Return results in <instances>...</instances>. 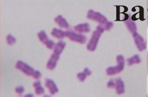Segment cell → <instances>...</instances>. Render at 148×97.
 <instances>
[{"mask_svg": "<svg viewBox=\"0 0 148 97\" xmlns=\"http://www.w3.org/2000/svg\"><path fill=\"white\" fill-rule=\"evenodd\" d=\"M105 32L103 26L101 25L96 26V29L93 32L91 38L90 39L87 45V49L90 52H94L97 48L99 39L102 33Z\"/></svg>", "mask_w": 148, "mask_h": 97, "instance_id": "cell-1", "label": "cell"}, {"mask_svg": "<svg viewBox=\"0 0 148 97\" xmlns=\"http://www.w3.org/2000/svg\"><path fill=\"white\" fill-rule=\"evenodd\" d=\"M117 65L115 66H110L106 70V75L108 76H113L122 72L125 66V59L122 55L116 56Z\"/></svg>", "mask_w": 148, "mask_h": 97, "instance_id": "cell-2", "label": "cell"}, {"mask_svg": "<svg viewBox=\"0 0 148 97\" xmlns=\"http://www.w3.org/2000/svg\"><path fill=\"white\" fill-rule=\"evenodd\" d=\"M87 18L89 20H91L95 21L97 23H99V24L102 26L105 25L108 22L107 18L105 15H102L99 12L94 11L93 9H89L88 11L87 15Z\"/></svg>", "mask_w": 148, "mask_h": 97, "instance_id": "cell-3", "label": "cell"}, {"mask_svg": "<svg viewBox=\"0 0 148 97\" xmlns=\"http://www.w3.org/2000/svg\"><path fill=\"white\" fill-rule=\"evenodd\" d=\"M66 37H68L70 41L79 43L80 44H84L86 43L87 39V37L80 33H76L71 31H67L65 32Z\"/></svg>", "mask_w": 148, "mask_h": 97, "instance_id": "cell-4", "label": "cell"}, {"mask_svg": "<svg viewBox=\"0 0 148 97\" xmlns=\"http://www.w3.org/2000/svg\"><path fill=\"white\" fill-rule=\"evenodd\" d=\"M15 67L16 69L20 70V71H21L22 73H24L25 75L29 76H32L34 72L35 71L31 66H30L27 64H26L25 62L22 61H18L16 62Z\"/></svg>", "mask_w": 148, "mask_h": 97, "instance_id": "cell-5", "label": "cell"}, {"mask_svg": "<svg viewBox=\"0 0 148 97\" xmlns=\"http://www.w3.org/2000/svg\"><path fill=\"white\" fill-rule=\"evenodd\" d=\"M132 36L137 49L139 50L140 52H143L144 50H146V42L143 37L142 35H140L139 33H138L137 32L132 34Z\"/></svg>", "mask_w": 148, "mask_h": 97, "instance_id": "cell-6", "label": "cell"}, {"mask_svg": "<svg viewBox=\"0 0 148 97\" xmlns=\"http://www.w3.org/2000/svg\"><path fill=\"white\" fill-rule=\"evenodd\" d=\"M45 86L48 89L51 95H54L58 92V86L55 84V81L51 79H46L45 80Z\"/></svg>", "mask_w": 148, "mask_h": 97, "instance_id": "cell-7", "label": "cell"}, {"mask_svg": "<svg viewBox=\"0 0 148 97\" xmlns=\"http://www.w3.org/2000/svg\"><path fill=\"white\" fill-rule=\"evenodd\" d=\"M59 59H60L59 55H57L55 54V53H53L51 57H50L49 59L48 60V62H47V64H46L47 69H48L49 70H53L55 69L56 67L57 62H58Z\"/></svg>", "mask_w": 148, "mask_h": 97, "instance_id": "cell-8", "label": "cell"}, {"mask_svg": "<svg viewBox=\"0 0 148 97\" xmlns=\"http://www.w3.org/2000/svg\"><path fill=\"white\" fill-rule=\"evenodd\" d=\"M74 30H75V32L80 33H88L90 31V27L89 23H84L75 25L74 26Z\"/></svg>", "mask_w": 148, "mask_h": 97, "instance_id": "cell-9", "label": "cell"}, {"mask_svg": "<svg viewBox=\"0 0 148 97\" xmlns=\"http://www.w3.org/2000/svg\"><path fill=\"white\" fill-rule=\"evenodd\" d=\"M115 90L118 95H122L125 93V85L124 82L121 78L115 79Z\"/></svg>", "mask_w": 148, "mask_h": 97, "instance_id": "cell-10", "label": "cell"}, {"mask_svg": "<svg viewBox=\"0 0 148 97\" xmlns=\"http://www.w3.org/2000/svg\"><path fill=\"white\" fill-rule=\"evenodd\" d=\"M125 24L127 26V29L129 30L130 33H132V34L137 32V25L130 17L127 18L126 20H125Z\"/></svg>", "mask_w": 148, "mask_h": 97, "instance_id": "cell-11", "label": "cell"}, {"mask_svg": "<svg viewBox=\"0 0 148 97\" xmlns=\"http://www.w3.org/2000/svg\"><path fill=\"white\" fill-rule=\"evenodd\" d=\"M55 22L56 24L59 25L60 27L63 28H68L69 27V24L66 20L62 15H58L55 18Z\"/></svg>", "mask_w": 148, "mask_h": 97, "instance_id": "cell-12", "label": "cell"}, {"mask_svg": "<svg viewBox=\"0 0 148 97\" xmlns=\"http://www.w3.org/2000/svg\"><path fill=\"white\" fill-rule=\"evenodd\" d=\"M66 46V43L65 42H63L62 41H59L58 43L55 45V48L53 49V53L55 54L60 56V54L63 52V51L65 49Z\"/></svg>", "mask_w": 148, "mask_h": 97, "instance_id": "cell-13", "label": "cell"}, {"mask_svg": "<svg viewBox=\"0 0 148 97\" xmlns=\"http://www.w3.org/2000/svg\"><path fill=\"white\" fill-rule=\"evenodd\" d=\"M51 35H53L54 37L58 39H63L65 38L66 36L65 32L63 31L61 29H58L56 28H54L51 31Z\"/></svg>", "mask_w": 148, "mask_h": 97, "instance_id": "cell-14", "label": "cell"}, {"mask_svg": "<svg viewBox=\"0 0 148 97\" xmlns=\"http://www.w3.org/2000/svg\"><path fill=\"white\" fill-rule=\"evenodd\" d=\"M141 62V59L140 58V56L138 54H135L134 56H132L131 58H128L127 59V62L128 66H132L134 64H139Z\"/></svg>", "mask_w": 148, "mask_h": 97, "instance_id": "cell-15", "label": "cell"}, {"mask_svg": "<svg viewBox=\"0 0 148 97\" xmlns=\"http://www.w3.org/2000/svg\"><path fill=\"white\" fill-rule=\"evenodd\" d=\"M38 37L39 41H41L42 43H43L44 44H45V43L48 42L49 40V39L48 37V35H47V34H46V33L44 31H40L38 33Z\"/></svg>", "mask_w": 148, "mask_h": 97, "instance_id": "cell-16", "label": "cell"}, {"mask_svg": "<svg viewBox=\"0 0 148 97\" xmlns=\"http://www.w3.org/2000/svg\"><path fill=\"white\" fill-rule=\"evenodd\" d=\"M6 42H7L8 45H12L13 44H15L16 41V39L12 35L8 34L7 37H6Z\"/></svg>", "mask_w": 148, "mask_h": 97, "instance_id": "cell-17", "label": "cell"}, {"mask_svg": "<svg viewBox=\"0 0 148 97\" xmlns=\"http://www.w3.org/2000/svg\"><path fill=\"white\" fill-rule=\"evenodd\" d=\"M87 75L84 72H80L79 73H78L77 75V78L79 80L80 82H84L85 81V79H86Z\"/></svg>", "mask_w": 148, "mask_h": 97, "instance_id": "cell-18", "label": "cell"}, {"mask_svg": "<svg viewBox=\"0 0 148 97\" xmlns=\"http://www.w3.org/2000/svg\"><path fill=\"white\" fill-rule=\"evenodd\" d=\"M35 88V92L36 94L38 95H42L44 93H45V88H43L42 85H39L38 86L36 87Z\"/></svg>", "mask_w": 148, "mask_h": 97, "instance_id": "cell-19", "label": "cell"}, {"mask_svg": "<svg viewBox=\"0 0 148 97\" xmlns=\"http://www.w3.org/2000/svg\"><path fill=\"white\" fill-rule=\"evenodd\" d=\"M45 45L46 46V47L48 48V49H54V48H55L56 44L55 43V42H54V41H52V40L49 39L48 41L45 43Z\"/></svg>", "mask_w": 148, "mask_h": 97, "instance_id": "cell-20", "label": "cell"}, {"mask_svg": "<svg viewBox=\"0 0 148 97\" xmlns=\"http://www.w3.org/2000/svg\"><path fill=\"white\" fill-rule=\"evenodd\" d=\"M103 26L104 29H105V31H109L113 27V23L112 22L108 21L105 25H103Z\"/></svg>", "mask_w": 148, "mask_h": 97, "instance_id": "cell-21", "label": "cell"}, {"mask_svg": "<svg viewBox=\"0 0 148 97\" xmlns=\"http://www.w3.org/2000/svg\"><path fill=\"white\" fill-rule=\"evenodd\" d=\"M32 76V78H34L37 79V80H38L39 79H40V78H41L42 74H41V72H40L39 71H38V70H35Z\"/></svg>", "mask_w": 148, "mask_h": 97, "instance_id": "cell-22", "label": "cell"}, {"mask_svg": "<svg viewBox=\"0 0 148 97\" xmlns=\"http://www.w3.org/2000/svg\"><path fill=\"white\" fill-rule=\"evenodd\" d=\"M24 87L23 86H16L15 88V92L19 95H21L22 93L24 92Z\"/></svg>", "mask_w": 148, "mask_h": 97, "instance_id": "cell-23", "label": "cell"}, {"mask_svg": "<svg viewBox=\"0 0 148 97\" xmlns=\"http://www.w3.org/2000/svg\"><path fill=\"white\" fill-rule=\"evenodd\" d=\"M107 87L109 88H115V80L110 79V81L107 83Z\"/></svg>", "mask_w": 148, "mask_h": 97, "instance_id": "cell-24", "label": "cell"}, {"mask_svg": "<svg viewBox=\"0 0 148 97\" xmlns=\"http://www.w3.org/2000/svg\"><path fill=\"white\" fill-rule=\"evenodd\" d=\"M84 72L87 75V76H89L92 75V71L88 68H86L84 69Z\"/></svg>", "mask_w": 148, "mask_h": 97, "instance_id": "cell-25", "label": "cell"}, {"mask_svg": "<svg viewBox=\"0 0 148 97\" xmlns=\"http://www.w3.org/2000/svg\"><path fill=\"white\" fill-rule=\"evenodd\" d=\"M39 85H41V82L40 81H36L34 83V84H33V86L34 87V88H36V87L38 86Z\"/></svg>", "mask_w": 148, "mask_h": 97, "instance_id": "cell-26", "label": "cell"}, {"mask_svg": "<svg viewBox=\"0 0 148 97\" xmlns=\"http://www.w3.org/2000/svg\"><path fill=\"white\" fill-rule=\"evenodd\" d=\"M23 97H34V95L31 94V93H29V94L25 95Z\"/></svg>", "mask_w": 148, "mask_h": 97, "instance_id": "cell-27", "label": "cell"}, {"mask_svg": "<svg viewBox=\"0 0 148 97\" xmlns=\"http://www.w3.org/2000/svg\"><path fill=\"white\" fill-rule=\"evenodd\" d=\"M147 75H148V52L147 53Z\"/></svg>", "mask_w": 148, "mask_h": 97, "instance_id": "cell-28", "label": "cell"}, {"mask_svg": "<svg viewBox=\"0 0 148 97\" xmlns=\"http://www.w3.org/2000/svg\"><path fill=\"white\" fill-rule=\"evenodd\" d=\"M43 97H51V96L49 95H45Z\"/></svg>", "mask_w": 148, "mask_h": 97, "instance_id": "cell-29", "label": "cell"}, {"mask_svg": "<svg viewBox=\"0 0 148 97\" xmlns=\"http://www.w3.org/2000/svg\"><path fill=\"white\" fill-rule=\"evenodd\" d=\"M147 12H148V3H147ZM147 17H148V13H147Z\"/></svg>", "mask_w": 148, "mask_h": 97, "instance_id": "cell-30", "label": "cell"}, {"mask_svg": "<svg viewBox=\"0 0 148 97\" xmlns=\"http://www.w3.org/2000/svg\"><path fill=\"white\" fill-rule=\"evenodd\" d=\"M147 97H148V95H147Z\"/></svg>", "mask_w": 148, "mask_h": 97, "instance_id": "cell-31", "label": "cell"}]
</instances>
